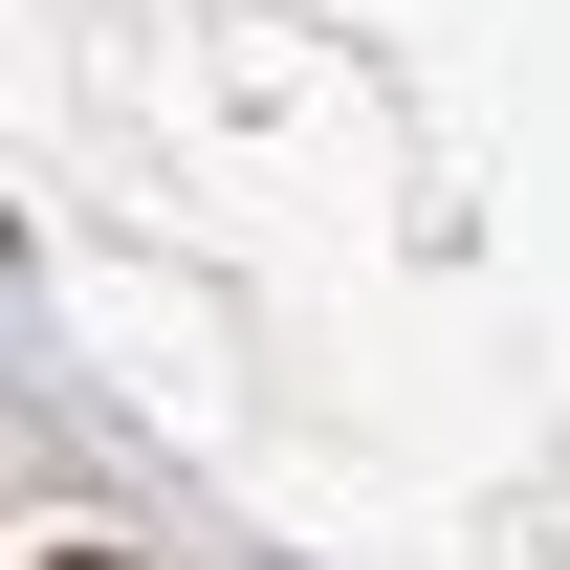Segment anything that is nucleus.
Masks as SVG:
<instances>
[{
	"label": "nucleus",
	"mask_w": 570,
	"mask_h": 570,
	"mask_svg": "<svg viewBox=\"0 0 570 570\" xmlns=\"http://www.w3.org/2000/svg\"><path fill=\"white\" fill-rule=\"evenodd\" d=\"M67 570H132V549H67Z\"/></svg>",
	"instance_id": "nucleus-1"
}]
</instances>
